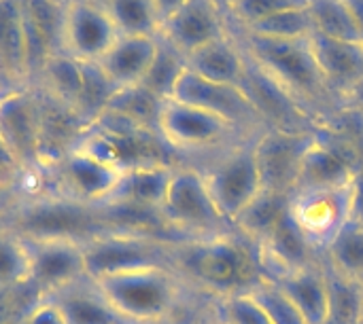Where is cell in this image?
Segmentation results:
<instances>
[{"mask_svg": "<svg viewBox=\"0 0 363 324\" xmlns=\"http://www.w3.org/2000/svg\"><path fill=\"white\" fill-rule=\"evenodd\" d=\"M177 272L189 287L215 301L249 293L264 278L259 244L238 229L206 240L181 242Z\"/></svg>", "mask_w": 363, "mask_h": 324, "instance_id": "cell-1", "label": "cell"}, {"mask_svg": "<svg viewBox=\"0 0 363 324\" xmlns=\"http://www.w3.org/2000/svg\"><path fill=\"white\" fill-rule=\"evenodd\" d=\"M230 32L242 47L245 55L277 81L319 125L342 108L315 62L308 38H266L234 25H230Z\"/></svg>", "mask_w": 363, "mask_h": 324, "instance_id": "cell-2", "label": "cell"}, {"mask_svg": "<svg viewBox=\"0 0 363 324\" xmlns=\"http://www.w3.org/2000/svg\"><path fill=\"white\" fill-rule=\"evenodd\" d=\"M91 280L130 324H172L191 289L174 267H140Z\"/></svg>", "mask_w": 363, "mask_h": 324, "instance_id": "cell-3", "label": "cell"}, {"mask_svg": "<svg viewBox=\"0 0 363 324\" xmlns=\"http://www.w3.org/2000/svg\"><path fill=\"white\" fill-rule=\"evenodd\" d=\"M160 221L170 233H179L183 242L206 240L234 231L236 227L217 210L204 174L196 163H179L160 208Z\"/></svg>", "mask_w": 363, "mask_h": 324, "instance_id": "cell-4", "label": "cell"}, {"mask_svg": "<svg viewBox=\"0 0 363 324\" xmlns=\"http://www.w3.org/2000/svg\"><path fill=\"white\" fill-rule=\"evenodd\" d=\"M157 132L177 155H217L253 138V134H245L230 121L172 98L162 102Z\"/></svg>", "mask_w": 363, "mask_h": 324, "instance_id": "cell-5", "label": "cell"}, {"mask_svg": "<svg viewBox=\"0 0 363 324\" xmlns=\"http://www.w3.org/2000/svg\"><path fill=\"white\" fill-rule=\"evenodd\" d=\"M257 136L242 140L213 155L204 166H198L204 174L208 193L217 210L232 225L264 191L262 172L255 153Z\"/></svg>", "mask_w": 363, "mask_h": 324, "instance_id": "cell-6", "label": "cell"}, {"mask_svg": "<svg viewBox=\"0 0 363 324\" xmlns=\"http://www.w3.org/2000/svg\"><path fill=\"white\" fill-rule=\"evenodd\" d=\"M23 240L30 255V291L34 297H49L89 278L83 240L70 236H23Z\"/></svg>", "mask_w": 363, "mask_h": 324, "instance_id": "cell-7", "label": "cell"}, {"mask_svg": "<svg viewBox=\"0 0 363 324\" xmlns=\"http://www.w3.org/2000/svg\"><path fill=\"white\" fill-rule=\"evenodd\" d=\"M289 216L302 236L323 255L328 244L353 219L351 185L294 191L289 197Z\"/></svg>", "mask_w": 363, "mask_h": 324, "instance_id": "cell-8", "label": "cell"}, {"mask_svg": "<svg viewBox=\"0 0 363 324\" xmlns=\"http://www.w3.org/2000/svg\"><path fill=\"white\" fill-rule=\"evenodd\" d=\"M170 98L191 104L196 108L208 110V112L230 121L245 134L255 136L266 129L257 108L253 106V102L249 100L245 89L238 85L215 83V81L202 79L185 68V72L177 81Z\"/></svg>", "mask_w": 363, "mask_h": 324, "instance_id": "cell-9", "label": "cell"}, {"mask_svg": "<svg viewBox=\"0 0 363 324\" xmlns=\"http://www.w3.org/2000/svg\"><path fill=\"white\" fill-rule=\"evenodd\" d=\"M119 38L115 23L100 0L64 2L60 49L81 64H98Z\"/></svg>", "mask_w": 363, "mask_h": 324, "instance_id": "cell-10", "label": "cell"}, {"mask_svg": "<svg viewBox=\"0 0 363 324\" xmlns=\"http://www.w3.org/2000/svg\"><path fill=\"white\" fill-rule=\"evenodd\" d=\"M121 170L123 168L89 153L83 146L68 149L57 161L64 197L87 208H102L108 202L119 183Z\"/></svg>", "mask_w": 363, "mask_h": 324, "instance_id": "cell-11", "label": "cell"}, {"mask_svg": "<svg viewBox=\"0 0 363 324\" xmlns=\"http://www.w3.org/2000/svg\"><path fill=\"white\" fill-rule=\"evenodd\" d=\"M317 134L319 132L264 129L255 138V153L266 191H277L285 195H291L296 191L302 157L315 142Z\"/></svg>", "mask_w": 363, "mask_h": 324, "instance_id": "cell-12", "label": "cell"}, {"mask_svg": "<svg viewBox=\"0 0 363 324\" xmlns=\"http://www.w3.org/2000/svg\"><path fill=\"white\" fill-rule=\"evenodd\" d=\"M228 34V17L213 4V0H187L162 23L160 30V36L179 49L185 57L211 40Z\"/></svg>", "mask_w": 363, "mask_h": 324, "instance_id": "cell-13", "label": "cell"}, {"mask_svg": "<svg viewBox=\"0 0 363 324\" xmlns=\"http://www.w3.org/2000/svg\"><path fill=\"white\" fill-rule=\"evenodd\" d=\"M179 166V163H177ZM174 163H143L121 170L119 183L102 208L136 210L160 216Z\"/></svg>", "mask_w": 363, "mask_h": 324, "instance_id": "cell-14", "label": "cell"}, {"mask_svg": "<svg viewBox=\"0 0 363 324\" xmlns=\"http://www.w3.org/2000/svg\"><path fill=\"white\" fill-rule=\"evenodd\" d=\"M21 21L28 49V74H38L43 64L62 53L60 34H62V15L64 2L60 0H19Z\"/></svg>", "mask_w": 363, "mask_h": 324, "instance_id": "cell-15", "label": "cell"}, {"mask_svg": "<svg viewBox=\"0 0 363 324\" xmlns=\"http://www.w3.org/2000/svg\"><path fill=\"white\" fill-rule=\"evenodd\" d=\"M308 42L325 83L342 106V98L363 76V45L338 40L315 30Z\"/></svg>", "mask_w": 363, "mask_h": 324, "instance_id": "cell-16", "label": "cell"}, {"mask_svg": "<svg viewBox=\"0 0 363 324\" xmlns=\"http://www.w3.org/2000/svg\"><path fill=\"white\" fill-rule=\"evenodd\" d=\"M157 51V36H125L113 42V47L98 62L100 70L117 89L143 85Z\"/></svg>", "mask_w": 363, "mask_h": 324, "instance_id": "cell-17", "label": "cell"}, {"mask_svg": "<svg viewBox=\"0 0 363 324\" xmlns=\"http://www.w3.org/2000/svg\"><path fill=\"white\" fill-rule=\"evenodd\" d=\"M0 142L13 159L34 155L40 142V110L28 96H11L0 106Z\"/></svg>", "mask_w": 363, "mask_h": 324, "instance_id": "cell-18", "label": "cell"}, {"mask_svg": "<svg viewBox=\"0 0 363 324\" xmlns=\"http://www.w3.org/2000/svg\"><path fill=\"white\" fill-rule=\"evenodd\" d=\"M187 70L215 83L240 87L247 72V55L230 32L228 36L211 40L208 45L189 53Z\"/></svg>", "mask_w": 363, "mask_h": 324, "instance_id": "cell-19", "label": "cell"}, {"mask_svg": "<svg viewBox=\"0 0 363 324\" xmlns=\"http://www.w3.org/2000/svg\"><path fill=\"white\" fill-rule=\"evenodd\" d=\"M64 312L68 324H130L108 303L91 278L49 295Z\"/></svg>", "mask_w": 363, "mask_h": 324, "instance_id": "cell-20", "label": "cell"}, {"mask_svg": "<svg viewBox=\"0 0 363 324\" xmlns=\"http://www.w3.org/2000/svg\"><path fill=\"white\" fill-rule=\"evenodd\" d=\"M270 280V278H268ZM274 284L294 301L308 324H323L328 314V282L323 263L272 278Z\"/></svg>", "mask_w": 363, "mask_h": 324, "instance_id": "cell-21", "label": "cell"}, {"mask_svg": "<svg viewBox=\"0 0 363 324\" xmlns=\"http://www.w3.org/2000/svg\"><path fill=\"white\" fill-rule=\"evenodd\" d=\"M38 76L43 79L47 98H51L53 102H57L70 110L77 108L81 87H83V64L81 62H77L64 53H55L43 64V68L38 70Z\"/></svg>", "mask_w": 363, "mask_h": 324, "instance_id": "cell-22", "label": "cell"}, {"mask_svg": "<svg viewBox=\"0 0 363 324\" xmlns=\"http://www.w3.org/2000/svg\"><path fill=\"white\" fill-rule=\"evenodd\" d=\"M0 68L15 76L28 74V49L19 0H0Z\"/></svg>", "mask_w": 363, "mask_h": 324, "instance_id": "cell-23", "label": "cell"}, {"mask_svg": "<svg viewBox=\"0 0 363 324\" xmlns=\"http://www.w3.org/2000/svg\"><path fill=\"white\" fill-rule=\"evenodd\" d=\"M328 282V314L323 324L363 323V282L347 278L323 263Z\"/></svg>", "mask_w": 363, "mask_h": 324, "instance_id": "cell-24", "label": "cell"}, {"mask_svg": "<svg viewBox=\"0 0 363 324\" xmlns=\"http://www.w3.org/2000/svg\"><path fill=\"white\" fill-rule=\"evenodd\" d=\"M289 197L277 191H262L259 197L236 219L234 227L251 238L255 244H262L268 233L281 223V219L289 212Z\"/></svg>", "mask_w": 363, "mask_h": 324, "instance_id": "cell-25", "label": "cell"}, {"mask_svg": "<svg viewBox=\"0 0 363 324\" xmlns=\"http://www.w3.org/2000/svg\"><path fill=\"white\" fill-rule=\"evenodd\" d=\"M30 291V255L26 240L11 225H0V293Z\"/></svg>", "mask_w": 363, "mask_h": 324, "instance_id": "cell-26", "label": "cell"}, {"mask_svg": "<svg viewBox=\"0 0 363 324\" xmlns=\"http://www.w3.org/2000/svg\"><path fill=\"white\" fill-rule=\"evenodd\" d=\"M119 34L160 36L162 21L153 0H100Z\"/></svg>", "mask_w": 363, "mask_h": 324, "instance_id": "cell-27", "label": "cell"}, {"mask_svg": "<svg viewBox=\"0 0 363 324\" xmlns=\"http://www.w3.org/2000/svg\"><path fill=\"white\" fill-rule=\"evenodd\" d=\"M323 263L347 278L363 282V223H347L323 250Z\"/></svg>", "mask_w": 363, "mask_h": 324, "instance_id": "cell-28", "label": "cell"}, {"mask_svg": "<svg viewBox=\"0 0 363 324\" xmlns=\"http://www.w3.org/2000/svg\"><path fill=\"white\" fill-rule=\"evenodd\" d=\"M185 68H187V57L179 49H174L168 40L157 36V51L143 81V87L149 89L160 100H168Z\"/></svg>", "mask_w": 363, "mask_h": 324, "instance_id": "cell-29", "label": "cell"}, {"mask_svg": "<svg viewBox=\"0 0 363 324\" xmlns=\"http://www.w3.org/2000/svg\"><path fill=\"white\" fill-rule=\"evenodd\" d=\"M308 11L313 17L315 32L338 40L363 45L362 30L351 17L345 0H308Z\"/></svg>", "mask_w": 363, "mask_h": 324, "instance_id": "cell-30", "label": "cell"}, {"mask_svg": "<svg viewBox=\"0 0 363 324\" xmlns=\"http://www.w3.org/2000/svg\"><path fill=\"white\" fill-rule=\"evenodd\" d=\"M234 28H238V25H234ZM240 30H247L251 34L266 36V38L302 40L313 34L315 25H313L308 6H300V8H287V11L274 13V15H270L249 28H240Z\"/></svg>", "mask_w": 363, "mask_h": 324, "instance_id": "cell-31", "label": "cell"}, {"mask_svg": "<svg viewBox=\"0 0 363 324\" xmlns=\"http://www.w3.org/2000/svg\"><path fill=\"white\" fill-rule=\"evenodd\" d=\"M247 295L259 306L272 324H308L294 301L279 289V284L268 278H262Z\"/></svg>", "mask_w": 363, "mask_h": 324, "instance_id": "cell-32", "label": "cell"}, {"mask_svg": "<svg viewBox=\"0 0 363 324\" xmlns=\"http://www.w3.org/2000/svg\"><path fill=\"white\" fill-rule=\"evenodd\" d=\"M308 6V0H236L228 15V25L249 28L274 13Z\"/></svg>", "mask_w": 363, "mask_h": 324, "instance_id": "cell-33", "label": "cell"}, {"mask_svg": "<svg viewBox=\"0 0 363 324\" xmlns=\"http://www.w3.org/2000/svg\"><path fill=\"white\" fill-rule=\"evenodd\" d=\"M215 316L228 324H272L247 293L215 301Z\"/></svg>", "mask_w": 363, "mask_h": 324, "instance_id": "cell-34", "label": "cell"}, {"mask_svg": "<svg viewBox=\"0 0 363 324\" xmlns=\"http://www.w3.org/2000/svg\"><path fill=\"white\" fill-rule=\"evenodd\" d=\"M19 324H68L60 306L49 297H34Z\"/></svg>", "mask_w": 363, "mask_h": 324, "instance_id": "cell-35", "label": "cell"}, {"mask_svg": "<svg viewBox=\"0 0 363 324\" xmlns=\"http://www.w3.org/2000/svg\"><path fill=\"white\" fill-rule=\"evenodd\" d=\"M351 199H353V219L363 223V163L357 168L353 183H351Z\"/></svg>", "mask_w": 363, "mask_h": 324, "instance_id": "cell-36", "label": "cell"}, {"mask_svg": "<svg viewBox=\"0 0 363 324\" xmlns=\"http://www.w3.org/2000/svg\"><path fill=\"white\" fill-rule=\"evenodd\" d=\"M342 108H353V110H362L363 112V76L342 98Z\"/></svg>", "mask_w": 363, "mask_h": 324, "instance_id": "cell-37", "label": "cell"}, {"mask_svg": "<svg viewBox=\"0 0 363 324\" xmlns=\"http://www.w3.org/2000/svg\"><path fill=\"white\" fill-rule=\"evenodd\" d=\"M185 2H187V0H153L155 11H157V15H160V21H162V23H164L172 13H177Z\"/></svg>", "mask_w": 363, "mask_h": 324, "instance_id": "cell-38", "label": "cell"}, {"mask_svg": "<svg viewBox=\"0 0 363 324\" xmlns=\"http://www.w3.org/2000/svg\"><path fill=\"white\" fill-rule=\"evenodd\" d=\"M345 4H347V8H349L351 17L355 19L357 28L362 30V34H363V0H345Z\"/></svg>", "mask_w": 363, "mask_h": 324, "instance_id": "cell-39", "label": "cell"}, {"mask_svg": "<svg viewBox=\"0 0 363 324\" xmlns=\"http://www.w3.org/2000/svg\"><path fill=\"white\" fill-rule=\"evenodd\" d=\"M213 4L228 17L230 15V11H232V6L236 4V0H213Z\"/></svg>", "mask_w": 363, "mask_h": 324, "instance_id": "cell-40", "label": "cell"}, {"mask_svg": "<svg viewBox=\"0 0 363 324\" xmlns=\"http://www.w3.org/2000/svg\"><path fill=\"white\" fill-rule=\"evenodd\" d=\"M194 324H215V316H213V320H211V323H194Z\"/></svg>", "mask_w": 363, "mask_h": 324, "instance_id": "cell-41", "label": "cell"}, {"mask_svg": "<svg viewBox=\"0 0 363 324\" xmlns=\"http://www.w3.org/2000/svg\"><path fill=\"white\" fill-rule=\"evenodd\" d=\"M215 324H228V323H221V320H217V316H215Z\"/></svg>", "mask_w": 363, "mask_h": 324, "instance_id": "cell-42", "label": "cell"}, {"mask_svg": "<svg viewBox=\"0 0 363 324\" xmlns=\"http://www.w3.org/2000/svg\"><path fill=\"white\" fill-rule=\"evenodd\" d=\"M60 2H70V0H60Z\"/></svg>", "mask_w": 363, "mask_h": 324, "instance_id": "cell-43", "label": "cell"}, {"mask_svg": "<svg viewBox=\"0 0 363 324\" xmlns=\"http://www.w3.org/2000/svg\"><path fill=\"white\" fill-rule=\"evenodd\" d=\"M362 324H363V323H362Z\"/></svg>", "mask_w": 363, "mask_h": 324, "instance_id": "cell-44", "label": "cell"}]
</instances>
